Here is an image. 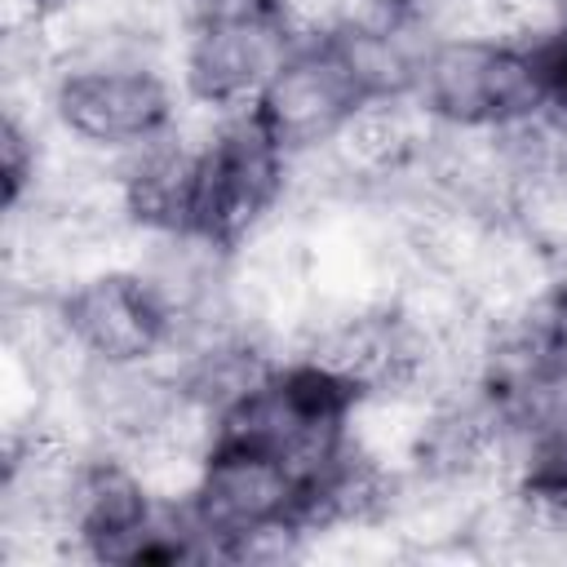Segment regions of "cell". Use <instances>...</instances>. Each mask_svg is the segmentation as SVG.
Listing matches in <instances>:
<instances>
[{
	"label": "cell",
	"instance_id": "30bf717a",
	"mask_svg": "<svg viewBox=\"0 0 567 567\" xmlns=\"http://www.w3.org/2000/svg\"><path fill=\"white\" fill-rule=\"evenodd\" d=\"M523 53L532 66V84L540 97V111L567 115V22H536L523 31Z\"/></svg>",
	"mask_w": 567,
	"mask_h": 567
},
{
	"label": "cell",
	"instance_id": "8fae6325",
	"mask_svg": "<svg viewBox=\"0 0 567 567\" xmlns=\"http://www.w3.org/2000/svg\"><path fill=\"white\" fill-rule=\"evenodd\" d=\"M80 0H9V18H35V22H53L66 9H75Z\"/></svg>",
	"mask_w": 567,
	"mask_h": 567
},
{
	"label": "cell",
	"instance_id": "7c38bea8",
	"mask_svg": "<svg viewBox=\"0 0 567 567\" xmlns=\"http://www.w3.org/2000/svg\"><path fill=\"white\" fill-rule=\"evenodd\" d=\"M536 13H540V22H545V18L567 22V0H536Z\"/></svg>",
	"mask_w": 567,
	"mask_h": 567
},
{
	"label": "cell",
	"instance_id": "3957f363",
	"mask_svg": "<svg viewBox=\"0 0 567 567\" xmlns=\"http://www.w3.org/2000/svg\"><path fill=\"white\" fill-rule=\"evenodd\" d=\"M275 0H199L173 44V75L199 115L248 111L297 44Z\"/></svg>",
	"mask_w": 567,
	"mask_h": 567
},
{
	"label": "cell",
	"instance_id": "7a4b0ae2",
	"mask_svg": "<svg viewBox=\"0 0 567 567\" xmlns=\"http://www.w3.org/2000/svg\"><path fill=\"white\" fill-rule=\"evenodd\" d=\"M182 496L208 540V563H279L315 540L301 470L248 439L208 434Z\"/></svg>",
	"mask_w": 567,
	"mask_h": 567
},
{
	"label": "cell",
	"instance_id": "8992f818",
	"mask_svg": "<svg viewBox=\"0 0 567 567\" xmlns=\"http://www.w3.org/2000/svg\"><path fill=\"white\" fill-rule=\"evenodd\" d=\"M75 363H155L173 350V315L137 261H97L53 292Z\"/></svg>",
	"mask_w": 567,
	"mask_h": 567
},
{
	"label": "cell",
	"instance_id": "52a82bcc",
	"mask_svg": "<svg viewBox=\"0 0 567 567\" xmlns=\"http://www.w3.org/2000/svg\"><path fill=\"white\" fill-rule=\"evenodd\" d=\"M368 106L372 102L354 84L332 40L301 35L270 75V84L261 89V97L252 102V115L292 159H306L332 151Z\"/></svg>",
	"mask_w": 567,
	"mask_h": 567
},
{
	"label": "cell",
	"instance_id": "4fadbf2b",
	"mask_svg": "<svg viewBox=\"0 0 567 567\" xmlns=\"http://www.w3.org/2000/svg\"><path fill=\"white\" fill-rule=\"evenodd\" d=\"M381 4H425V0H381Z\"/></svg>",
	"mask_w": 567,
	"mask_h": 567
},
{
	"label": "cell",
	"instance_id": "5b68a950",
	"mask_svg": "<svg viewBox=\"0 0 567 567\" xmlns=\"http://www.w3.org/2000/svg\"><path fill=\"white\" fill-rule=\"evenodd\" d=\"M412 106L439 133H501L540 111L523 35H434Z\"/></svg>",
	"mask_w": 567,
	"mask_h": 567
},
{
	"label": "cell",
	"instance_id": "9c48e42d",
	"mask_svg": "<svg viewBox=\"0 0 567 567\" xmlns=\"http://www.w3.org/2000/svg\"><path fill=\"white\" fill-rule=\"evenodd\" d=\"M115 208L137 239L195 235L199 213V128L177 124L142 151L111 164Z\"/></svg>",
	"mask_w": 567,
	"mask_h": 567
},
{
	"label": "cell",
	"instance_id": "6da1fadb",
	"mask_svg": "<svg viewBox=\"0 0 567 567\" xmlns=\"http://www.w3.org/2000/svg\"><path fill=\"white\" fill-rule=\"evenodd\" d=\"M186 97L173 75V53L93 44L58 53V66L44 84L49 128L106 164L142 151L146 142L182 124Z\"/></svg>",
	"mask_w": 567,
	"mask_h": 567
},
{
	"label": "cell",
	"instance_id": "ba28073f",
	"mask_svg": "<svg viewBox=\"0 0 567 567\" xmlns=\"http://www.w3.org/2000/svg\"><path fill=\"white\" fill-rule=\"evenodd\" d=\"M341 62L350 66L354 84L372 106L412 102L421 62L434 44V27L421 4H381L359 0L332 31H323Z\"/></svg>",
	"mask_w": 567,
	"mask_h": 567
},
{
	"label": "cell",
	"instance_id": "277c9868",
	"mask_svg": "<svg viewBox=\"0 0 567 567\" xmlns=\"http://www.w3.org/2000/svg\"><path fill=\"white\" fill-rule=\"evenodd\" d=\"M297 195V159L248 111L204 115L195 235L239 252L284 221Z\"/></svg>",
	"mask_w": 567,
	"mask_h": 567
}]
</instances>
